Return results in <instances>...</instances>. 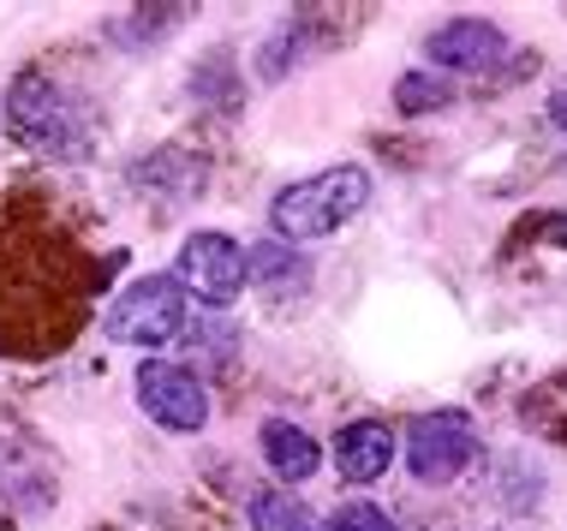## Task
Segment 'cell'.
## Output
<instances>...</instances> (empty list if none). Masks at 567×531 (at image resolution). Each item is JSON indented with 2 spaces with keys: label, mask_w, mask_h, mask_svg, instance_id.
<instances>
[{
  "label": "cell",
  "mask_w": 567,
  "mask_h": 531,
  "mask_svg": "<svg viewBox=\"0 0 567 531\" xmlns=\"http://www.w3.org/2000/svg\"><path fill=\"white\" fill-rule=\"evenodd\" d=\"M371 204V174L359 162H341V168H323L311 179H293V186L275 191L269 204V227L281 246H305V239H329Z\"/></svg>",
  "instance_id": "6da1fadb"
},
{
  "label": "cell",
  "mask_w": 567,
  "mask_h": 531,
  "mask_svg": "<svg viewBox=\"0 0 567 531\" xmlns=\"http://www.w3.org/2000/svg\"><path fill=\"white\" fill-rule=\"evenodd\" d=\"M186 329V287L174 275H137L109 311V335L120 346H167Z\"/></svg>",
  "instance_id": "7a4b0ae2"
},
{
  "label": "cell",
  "mask_w": 567,
  "mask_h": 531,
  "mask_svg": "<svg viewBox=\"0 0 567 531\" xmlns=\"http://www.w3.org/2000/svg\"><path fill=\"white\" fill-rule=\"evenodd\" d=\"M478 460V424L466 413H424L406 430V466L419 483H454Z\"/></svg>",
  "instance_id": "3957f363"
},
{
  "label": "cell",
  "mask_w": 567,
  "mask_h": 531,
  "mask_svg": "<svg viewBox=\"0 0 567 531\" xmlns=\"http://www.w3.org/2000/svg\"><path fill=\"white\" fill-rule=\"evenodd\" d=\"M137 406L174 436H197L209 424V394L204 383L186 371V364H167V358H144L137 364Z\"/></svg>",
  "instance_id": "277c9868"
},
{
  "label": "cell",
  "mask_w": 567,
  "mask_h": 531,
  "mask_svg": "<svg viewBox=\"0 0 567 531\" xmlns=\"http://www.w3.org/2000/svg\"><path fill=\"white\" fill-rule=\"evenodd\" d=\"M186 293H197L204 305H234L245 293V251L234 246L227 233L216 227H204V233H192L186 246H179V275H174Z\"/></svg>",
  "instance_id": "5b68a950"
},
{
  "label": "cell",
  "mask_w": 567,
  "mask_h": 531,
  "mask_svg": "<svg viewBox=\"0 0 567 531\" xmlns=\"http://www.w3.org/2000/svg\"><path fill=\"white\" fill-rule=\"evenodd\" d=\"M7 114H12V132H19V144L30 149H72V108L66 96H60L54 79H42V72H19V84H12L7 96Z\"/></svg>",
  "instance_id": "8992f818"
},
{
  "label": "cell",
  "mask_w": 567,
  "mask_h": 531,
  "mask_svg": "<svg viewBox=\"0 0 567 531\" xmlns=\"http://www.w3.org/2000/svg\"><path fill=\"white\" fill-rule=\"evenodd\" d=\"M502 54H508V37L489 19H449L442 30H431V60L442 72H484Z\"/></svg>",
  "instance_id": "52a82bcc"
},
{
  "label": "cell",
  "mask_w": 567,
  "mask_h": 531,
  "mask_svg": "<svg viewBox=\"0 0 567 531\" xmlns=\"http://www.w3.org/2000/svg\"><path fill=\"white\" fill-rule=\"evenodd\" d=\"M245 281L264 299H275V305H287V299H305L311 263L293 246H281V239H257V246H245Z\"/></svg>",
  "instance_id": "ba28073f"
},
{
  "label": "cell",
  "mask_w": 567,
  "mask_h": 531,
  "mask_svg": "<svg viewBox=\"0 0 567 531\" xmlns=\"http://www.w3.org/2000/svg\"><path fill=\"white\" fill-rule=\"evenodd\" d=\"M334 466H341L347 483H377L394 466V430L377 418H359L334 436Z\"/></svg>",
  "instance_id": "9c48e42d"
},
{
  "label": "cell",
  "mask_w": 567,
  "mask_h": 531,
  "mask_svg": "<svg viewBox=\"0 0 567 531\" xmlns=\"http://www.w3.org/2000/svg\"><path fill=\"white\" fill-rule=\"evenodd\" d=\"M257 442H264V460H269V472L281 483H305L317 466H323L317 436L305 430V424H293V418H269L264 430H257Z\"/></svg>",
  "instance_id": "30bf717a"
},
{
  "label": "cell",
  "mask_w": 567,
  "mask_h": 531,
  "mask_svg": "<svg viewBox=\"0 0 567 531\" xmlns=\"http://www.w3.org/2000/svg\"><path fill=\"white\" fill-rule=\"evenodd\" d=\"M394 108L401 114H442V108H454V84L436 66H412L394 84Z\"/></svg>",
  "instance_id": "8fae6325"
},
{
  "label": "cell",
  "mask_w": 567,
  "mask_h": 531,
  "mask_svg": "<svg viewBox=\"0 0 567 531\" xmlns=\"http://www.w3.org/2000/svg\"><path fill=\"white\" fill-rule=\"evenodd\" d=\"M251 531H317V520L287 490H257L251 496Z\"/></svg>",
  "instance_id": "7c38bea8"
},
{
  "label": "cell",
  "mask_w": 567,
  "mask_h": 531,
  "mask_svg": "<svg viewBox=\"0 0 567 531\" xmlns=\"http://www.w3.org/2000/svg\"><path fill=\"white\" fill-rule=\"evenodd\" d=\"M179 19H186V7H162V19H150V7H137V19L114 24V37H120V42H156V37H167Z\"/></svg>",
  "instance_id": "4fadbf2b"
},
{
  "label": "cell",
  "mask_w": 567,
  "mask_h": 531,
  "mask_svg": "<svg viewBox=\"0 0 567 531\" xmlns=\"http://www.w3.org/2000/svg\"><path fill=\"white\" fill-rule=\"evenodd\" d=\"M329 531H401V525H394V513H382L377 502H347L329 520Z\"/></svg>",
  "instance_id": "5bb4252c"
},
{
  "label": "cell",
  "mask_w": 567,
  "mask_h": 531,
  "mask_svg": "<svg viewBox=\"0 0 567 531\" xmlns=\"http://www.w3.org/2000/svg\"><path fill=\"white\" fill-rule=\"evenodd\" d=\"M549 126H556V132H567V90H556V96H549Z\"/></svg>",
  "instance_id": "9a60e30c"
}]
</instances>
